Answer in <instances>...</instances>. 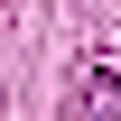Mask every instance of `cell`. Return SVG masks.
I'll use <instances>...</instances> for the list:
<instances>
[{"instance_id": "obj_1", "label": "cell", "mask_w": 121, "mask_h": 121, "mask_svg": "<svg viewBox=\"0 0 121 121\" xmlns=\"http://www.w3.org/2000/svg\"><path fill=\"white\" fill-rule=\"evenodd\" d=\"M75 121H121V75L112 65H93V75L75 84Z\"/></svg>"}]
</instances>
